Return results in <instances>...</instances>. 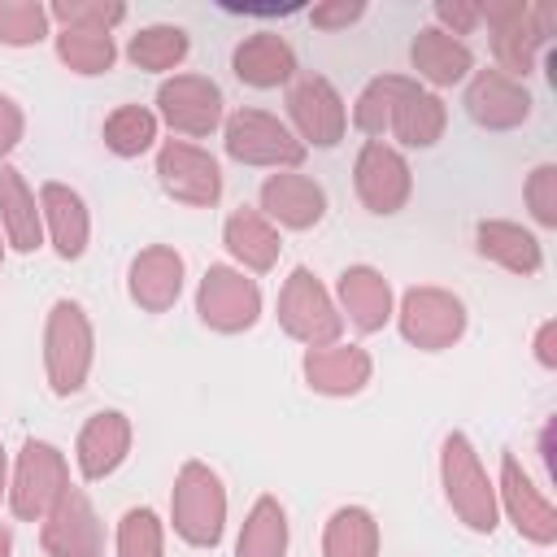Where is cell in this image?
Masks as SVG:
<instances>
[{"instance_id":"6da1fadb","label":"cell","mask_w":557,"mask_h":557,"mask_svg":"<svg viewBox=\"0 0 557 557\" xmlns=\"http://www.w3.org/2000/svg\"><path fill=\"white\" fill-rule=\"evenodd\" d=\"M479 22H487V30H492L496 70L522 83L553 39L557 9L531 4V0H487V4H479Z\"/></svg>"},{"instance_id":"7a4b0ae2","label":"cell","mask_w":557,"mask_h":557,"mask_svg":"<svg viewBox=\"0 0 557 557\" xmlns=\"http://www.w3.org/2000/svg\"><path fill=\"white\" fill-rule=\"evenodd\" d=\"M440 483H444V500L457 513V522H466L479 535H492L500 522V505H496V483L487 479L474 444L453 431L440 444Z\"/></svg>"},{"instance_id":"3957f363","label":"cell","mask_w":557,"mask_h":557,"mask_svg":"<svg viewBox=\"0 0 557 557\" xmlns=\"http://www.w3.org/2000/svg\"><path fill=\"white\" fill-rule=\"evenodd\" d=\"M96 361V331L78 300H57L44 322V374L57 396H74L87 387Z\"/></svg>"},{"instance_id":"277c9868","label":"cell","mask_w":557,"mask_h":557,"mask_svg":"<svg viewBox=\"0 0 557 557\" xmlns=\"http://www.w3.org/2000/svg\"><path fill=\"white\" fill-rule=\"evenodd\" d=\"M170 522L191 548H213L226 531V487L205 461H183L170 492Z\"/></svg>"},{"instance_id":"5b68a950","label":"cell","mask_w":557,"mask_h":557,"mask_svg":"<svg viewBox=\"0 0 557 557\" xmlns=\"http://www.w3.org/2000/svg\"><path fill=\"white\" fill-rule=\"evenodd\" d=\"M222 144L226 157H235L239 165H270V170H296L309 152L292 135V126L265 109H235L222 122Z\"/></svg>"},{"instance_id":"8992f818","label":"cell","mask_w":557,"mask_h":557,"mask_svg":"<svg viewBox=\"0 0 557 557\" xmlns=\"http://www.w3.org/2000/svg\"><path fill=\"white\" fill-rule=\"evenodd\" d=\"M278 326L305 344V348H322V344H339L344 331V313L331 300V292L318 283L313 270L296 265L278 292Z\"/></svg>"},{"instance_id":"52a82bcc","label":"cell","mask_w":557,"mask_h":557,"mask_svg":"<svg viewBox=\"0 0 557 557\" xmlns=\"http://www.w3.org/2000/svg\"><path fill=\"white\" fill-rule=\"evenodd\" d=\"M70 487V466L65 453L48 440H26L9 479V509L22 522H44V513L65 496Z\"/></svg>"},{"instance_id":"ba28073f","label":"cell","mask_w":557,"mask_h":557,"mask_svg":"<svg viewBox=\"0 0 557 557\" xmlns=\"http://www.w3.org/2000/svg\"><path fill=\"white\" fill-rule=\"evenodd\" d=\"M405 344L422 352H444L466 335V305L448 287H409L396 309Z\"/></svg>"},{"instance_id":"9c48e42d","label":"cell","mask_w":557,"mask_h":557,"mask_svg":"<svg viewBox=\"0 0 557 557\" xmlns=\"http://www.w3.org/2000/svg\"><path fill=\"white\" fill-rule=\"evenodd\" d=\"M196 313L209 331L239 335L261 318V287L235 265H209L196 287Z\"/></svg>"},{"instance_id":"30bf717a","label":"cell","mask_w":557,"mask_h":557,"mask_svg":"<svg viewBox=\"0 0 557 557\" xmlns=\"http://www.w3.org/2000/svg\"><path fill=\"white\" fill-rule=\"evenodd\" d=\"M157 183L170 200L209 209L222 196V165L213 152L187 144V139H165L157 148Z\"/></svg>"},{"instance_id":"8fae6325","label":"cell","mask_w":557,"mask_h":557,"mask_svg":"<svg viewBox=\"0 0 557 557\" xmlns=\"http://www.w3.org/2000/svg\"><path fill=\"white\" fill-rule=\"evenodd\" d=\"M287 117H292V135L309 148H335L348 131V109L344 96L335 91L331 78L322 74H305L292 83L287 91Z\"/></svg>"},{"instance_id":"7c38bea8","label":"cell","mask_w":557,"mask_h":557,"mask_svg":"<svg viewBox=\"0 0 557 557\" xmlns=\"http://www.w3.org/2000/svg\"><path fill=\"white\" fill-rule=\"evenodd\" d=\"M352 187H357V200L387 218V213H400L409 205V191H413V174H409V161L383 144V139H366L357 161H352Z\"/></svg>"},{"instance_id":"4fadbf2b","label":"cell","mask_w":557,"mask_h":557,"mask_svg":"<svg viewBox=\"0 0 557 557\" xmlns=\"http://www.w3.org/2000/svg\"><path fill=\"white\" fill-rule=\"evenodd\" d=\"M157 113L178 135H213L226 122L222 87L205 74H174L157 87Z\"/></svg>"},{"instance_id":"5bb4252c","label":"cell","mask_w":557,"mask_h":557,"mask_svg":"<svg viewBox=\"0 0 557 557\" xmlns=\"http://www.w3.org/2000/svg\"><path fill=\"white\" fill-rule=\"evenodd\" d=\"M39 544L48 557H104V527L83 487H65V496L44 513Z\"/></svg>"},{"instance_id":"9a60e30c","label":"cell","mask_w":557,"mask_h":557,"mask_svg":"<svg viewBox=\"0 0 557 557\" xmlns=\"http://www.w3.org/2000/svg\"><path fill=\"white\" fill-rule=\"evenodd\" d=\"M496 505L505 509V518L513 522V531L531 544H553L557 540V509L553 500L531 483V474L522 470V461L513 453L500 457V483H496Z\"/></svg>"},{"instance_id":"2e32d148","label":"cell","mask_w":557,"mask_h":557,"mask_svg":"<svg viewBox=\"0 0 557 557\" xmlns=\"http://www.w3.org/2000/svg\"><path fill=\"white\" fill-rule=\"evenodd\" d=\"M466 113L483 131H513L531 117V91L527 83L487 65V70H474L466 83Z\"/></svg>"},{"instance_id":"e0dca14e","label":"cell","mask_w":557,"mask_h":557,"mask_svg":"<svg viewBox=\"0 0 557 557\" xmlns=\"http://www.w3.org/2000/svg\"><path fill=\"white\" fill-rule=\"evenodd\" d=\"M257 200H261V218L287 226V231H309V226H318L322 213H326V191H322V183H313V178L300 174V170H274V174L261 183Z\"/></svg>"},{"instance_id":"ac0fdd59","label":"cell","mask_w":557,"mask_h":557,"mask_svg":"<svg viewBox=\"0 0 557 557\" xmlns=\"http://www.w3.org/2000/svg\"><path fill=\"white\" fill-rule=\"evenodd\" d=\"M183 274L187 265L170 244H148L126 270V292L144 313H165L183 296Z\"/></svg>"},{"instance_id":"d6986e66","label":"cell","mask_w":557,"mask_h":557,"mask_svg":"<svg viewBox=\"0 0 557 557\" xmlns=\"http://www.w3.org/2000/svg\"><path fill=\"white\" fill-rule=\"evenodd\" d=\"M131 453V418L122 409H100L83 422L78 440H74V461H78V474L87 483L96 479H109Z\"/></svg>"},{"instance_id":"ffe728a7","label":"cell","mask_w":557,"mask_h":557,"mask_svg":"<svg viewBox=\"0 0 557 557\" xmlns=\"http://www.w3.org/2000/svg\"><path fill=\"white\" fill-rule=\"evenodd\" d=\"M39 218H44V235L57 248L61 261H78L87 252L91 239V213L83 205V196L70 183H44L39 187Z\"/></svg>"},{"instance_id":"44dd1931","label":"cell","mask_w":557,"mask_h":557,"mask_svg":"<svg viewBox=\"0 0 557 557\" xmlns=\"http://www.w3.org/2000/svg\"><path fill=\"white\" fill-rule=\"evenodd\" d=\"M300 370H305V383L318 396H357L370 383L374 361L357 344H322V348H309L305 352Z\"/></svg>"},{"instance_id":"7402d4cb","label":"cell","mask_w":557,"mask_h":557,"mask_svg":"<svg viewBox=\"0 0 557 557\" xmlns=\"http://www.w3.org/2000/svg\"><path fill=\"white\" fill-rule=\"evenodd\" d=\"M335 296H339V309L348 313V322L361 335L383 331L392 322V313H396L392 283L374 265H344L339 270V283H335Z\"/></svg>"},{"instance_id":"603a6c76","label":"cell","mask_w":557,"mask_h":557,"mask_svg":"<svg viewBox=\"0 0 557 557\" xmlns=\"http://www.w3.org/2000/svg\"><path fill=\"white\" fill-rule=\"evenodd\" d=\"M231 70H235L239 83H248V87H257V91L283 87V83L296 78V52H292V44H287L283 35H274V30H252V35H244V39L235 44Z\"/></svg>"},{"instance_id":"cb8c5ba5","label":"cell","mask_w":557,"mask_h":557,"mask_svg":"<svg viewBox=\"0 0 557 557\" xmlns=\"http://www.w3.org/2000/svg\"><path fill=\"white\" fill-rule=\"evenodd\" d=\"M0 231L13 252H35L44 244V218H39V196L26 187L22 170L0 161Z\"/></svg>"},{"instance_id":"d4e9b609","label":"cell","mask_w":557,"mask_h":557,"mask_svg":"<svg viewBox=\"0 0 557 557\" xmlns=\"http://www.w3.org/2000/svg\"><path fill=\"white\" fill-rule=\"evenodd\" d=\"M474 252L487 257V261H496V265L509 270V274H522V278L540 274V265H544L540 239H535L527 226L505 222V218H483V222L474 226Z\"/></svg>"},{"instance_id":"484cf974","label":"cell","mask_w":557,"mask_h":557,"mask_svg":"<svg viewBox=\"0 0 557 557\" xmlns=\"http://www.w3.org/2000/svg\"><path fill=\"white\" fill-rule=\"evenodd\" d=\"M409 61L418 70V78H426L431 87H453L461 78L474 74V52L466 39L444 35L440 26H422L409 44Z\"/></svg>"},{"instance_id":"4316f807","label":"cell","mask_w":557,"mask_h":557,"mask_svg":"<svg viewBox=\"0 0 557 557\" xmlns=\"http://www.w3.org/2000/svg\"><path fill=\"white\" fill-rule=\"evenodd\" d=\"M222 244L239 261V270H252V274L274 270V261L283 252V239H278L274 222L261 218V209H235L222 226Z\"/></svg>"},{"instance_id":"83f0119b","label":"cell","mask_w":557,"mask_h":557,"mask_svg":"<svg viewBox=\"0 0 557 557\" xmlns=\"http://www.w3.org/2000/svg\"><path fill=\"white\" fill-rule=\"evenodd\" d=\"M444 126H448V109H444V100H440L435 91H426V87L413 83V87L400 96V104H396L387 131H392L405 148H431V144L444 139Z\"/></svg>"},{"instance_id":"f1b7e54d","label":"cell","mask_w":557,"mask_h":557,"mask_svg":"<svg viewBox=\"0 0 557 557\" xmlns=\"http://www.w3.org/2000/svg\"><path fill=\"white\" fill-rule=\"evenodd\" d=\"M322 557H379V522L366 505H344L326 518Z\"/></svg>"},{"instance_id":"f546056e","label":"cell","mask_w":557,"mask_h":557,"mask_svg":"<svg viewBox=\"0 0 557 557\" xmlns=\"http://www.w3.org/2000/svg\"><path fill=\"white\" fill-rule=\"evenodd\" d=\"M235 557H287V513L274 496L252 500L235 540Z\"/></svg>"},{"instance_id":"4dcf8cb0","label":"cell","mask_w":557,"mask_h":557,"mask_svg":"<svg viewBox=\"0 0 557 557\" xmlns=\"http://www.w3.org/2000/svg\"><path fill=\"white\" fill-rule=\"evenodd\" d=\"M191 52V39L183 26H170V22H152V26H139L126 44V57L131 65L139 70H152V74H165V70H178Z\"/></svg>"},{"instance_id":"1f68e13d","label":"cell","mask_w":557,"mask_h":557,"mask_svg":"<svg viewBox=\"0 0 557 557\" xmlns=\"http://www.w3.org/2000/svg\"><path fill=\"white\" fill-rule=\"evenodd\" d=\"M413 83H418V78H405V74H374V78L361 87V96L352 100V126H357L361 135L379 139V135L392 126V113H396L400 96H405Z\"/></svg>"},{"instance_id":"d6a6232c","label":"cell","mask_w":557,"mask_h":557,"mask_svg":"<svg viewBox=\"0 0 557 557\" xmlns=\"http://www.w3.org/2000/svg\"><path fill=\"white\" fill-rule=\"evenodd\" d=\"M157 144V113L144 104H117L104 117V148L113 157H139Z\"/></svg>"},{"instance_id":"836d02e7","label":"cell","mask_w":557,"mask_h":557,"mask_svg":"<svg viewBox=\"0 0 557 557\" xmlns=\"http://www.w3.org/2000/svg\"><path fill=\"white\" fill-rule=\"evenodd\" d=\"M57 57L74 74H104L117 61V44L104 30H57Z\"/></svg>"},{"instance_id":"e575fe53","label":"cell","mask_w":557,"mask_h":557,"mask_svg":"<svg viewBox=\"0 0 557 557\" xmlns=\"http://www.w3.org/2000/svg\"><path fill=\"white\" fill-rule=\"evenodd\" d=\"M48 17L61 30H113L117 22H126V4L117 0H52Z\"/></svg>"},{"instance_id":"d590c367","label":"cell","mask_w":557,"mask_h":557,"mask_svg":"<svg viewBox=\"0 0 557 557\" xmlns=\"http://www.w3.org/2000/svg\"><path fill=\"white\" fill-rule=\"evenodd\" d=\"M117 557H165V527L148 505H135L117 522Z\"/></svg>"},{"instance_id":"8d00e7d4","label":"cell","mask_w":557,"mask_h":557,"mask_svg":"<svg viewBox=\"0 0 557 557\" xmlns=\"http://www.w3.org/2000/svg\"><path fill=\"white\" fill-rule=\"evenodd\" d=\"M48 4L39 0H0V44L4 48H30L48 35Z\"/></svg>"},{"instance_id":"74e56055","label":"cell","mask_w":557,"mask_h":557,"mask_svg":"<svg viewBox=\"0 0 557 557\" xmlns=\"http://www.w3.org/2000/svg\"><path fill=\"white\" fill-rule=\"evenodd\" d=\"M522 196H527L531 218H535L544 231H553V226H557V165H553V161L535 165V170L527 174Z\"/></svg>"},{"instance_id":"f35d334b","label":"cell","mask_w":557,"mask_h":557,"mask_svg":"<svg viewBox=\"0 0 557 557\" xmlns=\"http://www.w3.org/2000/svg\"><path fill=\"white\" fill-rule=\"evenodd\" d=\"M361 17H366V4L361 0H326V4H313L309 9V22L318 30H344V26L361 22Z\"/></svg>"},{"instance_id":"ab89813d","label":"cell","mask_w":557,"mask_h":557,"mask_svg":"<svg viewBox=\"0 0 557 557\" xmlns=\"http://www.w3.org/2000/svg\"><path fill=\"white\" fill-rule=\"evenodd\" d=\"M435 22H440L444 35L461 39V35H470L479 26V4L474 0H440L435 4Z\"/></svg>"},{"instance_id":"60d3db41","label":"cell","mask_w":557,"mask_h":557,"mask_svg":"<svg viewBox=\"0 0 557 557\" xmlns=\"http://www.w3.org/2000/svg\"><path fill=\"white\" fill-rule=\"evenodd\" d=\"M22 131H26V117H22V104L13 96L0 91V161L22 144Z\"/></svg>"},{"instance_id":"b9f144b4","label":"cell","mask_w":557,"mask_h":557,"mask_svg":"<svg viewBox=\"0 0 557 557\" xmlns=\"http://www.w3.org/2000/svg\"><path fill=\"white\" fill-rule=\"evenodd\" d=\"M535 361L544 370H557V322L553 318L540 322V331H535Z\"/></svg>"},{"instance_id":"7bdbcfd3","label":"cell","mask_w":557,"mask_h":557,"mask_svg":"<svg viewBox=\"0 0 557 557\" xmlns=\"http://www.w3.org/2000/svg\"><path fill=\"white\" fill-rule=\"evenodd\" d=\"M9 496V457H4V444H0V500Z\"/></svg>"},{"instance_id":"ee69618b","label":"cell","mask_w":557,"mask_h":557,"mask_svg":"<svg viewBox=\"0 0 557 557\" xmlns=\"http://www.w3.org/2000/svg\"><path fill=\"white\" fill-rule=\"evenodd\" d=\"M0 557H13V531L0 522Z\"/></svg>"},{"instance_id":"f6af8a7d","label":"cell","mask_w":557,"mask_h":557,"mask_svg":"<svg viewBox=\"0 0 557 557\" xmlns=\"http://www.w3.org/2000/svg\"><path fill=\"white\" fill-rule=\"evenodd\" d=\"M0 261H4V231H0Z\"/></svg>"}]
</instances>
